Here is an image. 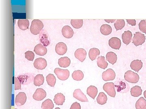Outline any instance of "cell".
<instances>
[{
  "mask_svg": "<svg viewBox=\"0 0 146 109\" xmlns=\"http://www.w3.org/2000/svg\"><path fill=\"white\" fill-rule=\"evenodd\" d=\"M115 89L120 93H125L129 91V86L125 81L118 80L115 82Z\"/></svg>",
  "mask_w": 146,
  "mask_h": 109,
  "instance_id": "6da1fadb",
  "label": "cell"
},
{
  "mask_svg": "<svg viewBox=\"0 0 146 109\" xmlns=\"http://www.w3.org/2000/svg\"><path fill=\"white\" fill-rule=\"evenodd\" d=\"M44 25L42 21L39 20H34L32 22L30 31L32 34L37 35L44 28Z\"/></svg>",
  "mask_w": 146,
  "mask_h": 109,
  "instance_id": "7a4b0ae2",
  "label": "cell"
},
{
  "mask_svg": "<svg viewBox=\"0 0 146 109\" xmlns=\"http://www.w3.org/2000/svg\"><path fill=\"white\" fill-rule=\"evenodd\" d=\"M124 78L125 81L129 83L136 84L139 81L140 77L136 73L133 72L131 70H128L125 74Z\"/></svg>",
  "mask_w": 146,
  "mask_h": 109,
  "instance_id": "3957f363",
  "label": "cell"
},
{
  "mask_svg": "<svg viewBox=\"0 0 146 109\" xmlns=\"http://www.w3.org/2000/svg\"><path fill=\"white\" fill-rule=\"evenodd\" d=\"M146 36L141 32H137L134 34L132 39V43L136 47L141 45L145 41Z\"/></svg>",
  "mask_w": 146,
  "mask_h": 109,
  "instance_id": "277c9868",
  "label": "cell"
},
{
  "mask_svg": "<svg viewBox=\"0 0 146 109\" xmlns=\"http://www.w3.org/2000/svg\"><path fill=\"white\" fill-rule=\"evenodd\" d=\"M54 73L57 76L58 78L61 81H65L70 76V71L68 70L61 69L56 68L54 70Z\"/></svg>",
  "mask_w": 146,
  "mask_h": 109,
  "instance_id": "5b68a950",
  "label": "cell"
},
{
  "mask_svg": "<svg viewBox=\"0 0 146 109\" xmlns=\"http://www.w3.org/2000/svg\"><path fill=\"white\" fill-rule=\"evenodd\" d=\"M103 89L110 96L115 97L116 95L115 84L112 82L105 83L103 86Z\"/></svg>",
  "mask_w": 146,
  "mask_h": 109,
  "instance_id": "8992f818",
  "label": "cell"
},
{
  "mask_svg": "<svg viewBox=\"0 0 146 109\" xmlns=\"http://www.w3.org/2000/svg\"><path fill=\"white\" fill-rule=\"evenodd\" d=\"M116 77V74L112 69L109 68L103 72L102 77L105 81H113Z\"/></svg>",
  "mask_w": 146,
  "mask_h": 109,
  "instance_id": "52a82bcc",
  "label": "cell"
},
{
  "mask_svg": "<svg viewBox=\"0 0 146 109\" xmlns=\"http://www.w3.org/2000/svg\"><path fill=\"white\" fill-rule=\"evenodd\" d=\"M47 66L46 60L42 57L37 58L34 62V67L39 70L44 69Z\"/></svg>",
  "mask_w": 146,
  "mask_h": 109,
  "instance_id": "ba28073f",
  "label": "cell"
},
{
  "mask_svg": "<svg viewBox=\"0 0 146 109\" xmlns=\"http://www.w3.org/2000/svg\"><path fill=\"white\" fill-rule=\"evenodd\" d=\"M46 96V93L42 88L36 89L33 95V98L36 101H42Z\"/></svg>",
  "mask_w": 146,
  "mask_h": 109,
  "instance_id": "9c48e42d",
  "label": "cell"
},
{
  "mask_svg": "<svg viewBox=\"0 0 146 109\" xmlns=\"http://www.w3.org/2000/svg\"><path fill=\"white\" fill-rule=\"evenodd\" d=\"M27 95L24 92H20L16 95L15 103L18 106H23L26 102Z\"/></svg>",
  "mask_w": 146,
  "mask_h": 109,
  "instance_id": "30bf717a",
  "label": "cell"
},
{
  "mask_svg": "<svg viewBox=\"0 0 146 109\" xmlns=\"http://www.w3.org/2000/svg\"><path fill=\"white\" fill-rule=\"evenodd\" d=\"M110 47L113 49L119 50L121 45V40L117 37H112L109 40Z\"/></svg>",
  "mask_w": 146,
  "mask_h": 109,
  "instance_id": "8fae6325",
  "label": "cell"
},
{
  "mask_svg": "<svg viewBox=\"0 0 146 109\" xmlns=\"http://www.w3.org/2000/svg\"><path fill=\"white\" fill-rule=\"evenodd\" d=\"M73 97L81 102H88V99L86 95L80 89H77L74 91L73 93Z\"/></svg>",
  "mask_w": 146,
  "mask_h": 109,
  "instance_id": "7c38bea8",
  "label": "cell"
},
{
  "mask_svg": "<svg viewBox=\"0 0 146 109\" xmlns=\"http://www.w3.org/2000/svg\"><path fill=\"white\" fill-rule=\"evenodd\" d=\"M67 50H68V48L67 45L63 42L58 43L56 46V52L59 55H64L67 52Z\"/></svg>",
  "mask_w": 146,
  "mask_h": 109,
  "instance_id": "4fadbf2b",
  "label": "cell"
},
{
  "mask_svg": "<svg viewBox=\"0 0 146 109\" xmlns=\"http://www.w3.org/2000/svg\"><path fill=\"white\" fill-rule=\"evenodd\" d=\"M86 52L84 49L80 48L77 49L75 52V57L78 60L82 62L86 59Z\"/></svg>",
  "mask_w": 146,
  "mask_h": 109,
  "instance_id": "5bb4252c",
  "label": "cell"
},
{
  "mask_svg": "<svg viewBox=\"0 0 146 109\" xmlns=\"http://www.w3.org/2000/svg\"><path fill=\"white\" fill-rule=\"evenodd\" d=\"M62 33L65 38L70 39L73 37L74 32L71 27L69 26H65L62 28Z\"/></svg>",
  "mask_w": 146,
  "mask_h": 109,
  "instance_id": "9a60e30c",
  "label": "cell"
},
{
  "mask_svg": "<svg viewBox=\"0 0 146 109\" xmlns=\"http://www.w3.org/2000/svg\"><path fill=\"white\" fill-rule=\"evenodd\" d=\"M34 51L37 55L44 56L45 54H46L47 49L43 45L41 44H39L35 47Z\"/></svg>",
  "mask_w": 146,
  "mask_h": 109,
  "instance_id": "2e32d148",
  "label": "cell"
},
{
  "mask_svg": "<svg viewBox=\"0 0 146 109\" xmlns=\"http://www.w3.org/2000/svg\"><path fill=\"white\" fill-rule=\"evenodd\" d=\"M143 66V63L140 60H133L130 64V67L131 69L137 72H139Z\"/></svg>",
  "mask_w": 146,
  "mask_h": 109,
  "instance_id": "e0dca14e",
  "label": "cell"
},
{
  "mask_svg": "<svg viewBox=\"0 0 146 109\" xmlns=\"http://www.w3.org/2000/svg\"><path fill=\"white\" fill-rule=\"evenodd\" d=\"M132 38V34L129 30L125 31L122 35L123 42L125 45H128L131 43Z\"/></svg>",
  "mask_w": 146,
  "mask_h": 109,
  "instance_id": "ac0fdd59",
  "label": "cell"
},
{
  "mask_svg": "<svg viewBox=\"0 0 146 109\" xmlns=\"http://www.w3.org/2000/svg\"><path fill=\"white\" fill-rule=\"evenodd\" d=\"M65 96L62 93H58L54 96V101L56 105L58 106L63 105L65 101Z\"/></svg>",
  "mask_w": 146,
  "mask_h": 109,
  "instance_id": "d6986e66",
  "label": "cell"
},
{
  "mask_svg": "<svg viewBox=\"0 0 146 109\" xmlns=\"http://www.w3.org/2000/svg\"><path fill=\"white\" fill-rule=\"evenodd\" d=\"M70 64L71 60L68 57H62L58 60V64L61 67H68Z\"/></svg>",
  "mask_w": 146,
  "mask_h": 109,
  "instance_id": "ffe728a7",
  "label": "cell"
},
{
  "mask_svg": "<svg viewBox=\"0 0 146 109\" xmlns=\"http://www.w3.org/2000/svg\"><path fill=\"white\" fill-rule=\"evenodd\" d=\"M98 93V88L94 86H89L87 89V94L92 99H95Z\"/></svg>",
  "mask_w": 146,
  "mask_h": 109,
  "instance_id": "44dd1931",
  "label": "cell"
},
{
  "mask_svg": "<svg viewBox=\"0 0 146 109\" xmlns=\"http://www.w3.org/2000/svg\"><path fill=\"white\" fill-rule=\"evenodd\" d=\"M117 54L113 52H109L106 54V60L110 64L114 65L115 63L117 62Z\"/></svg>",
  "mask_w": 146,
  "mask_h": 109,
  "instance_id": "7402d4cb",
  "label": "cell"
},
{
  "mask_svg": "<svg viewBox=\"0 0 146 109\" xmlns=\"http://www.w3.org/2000/svg\"><path fill=\"white\" fill-rule=\"evenodd\" d=\"M18 26L19 28L23 30H25L29 28V22L27 19H20L18 20Z\"/></svg>",
  "mask_w": 146,
  "mask_h": 109,
  "instance_id": "603a6c76",
  "label": "cell"
},
{
  "mask_svg": "<svg viewBox=\"0 0 146 109\" xmlns=\"http://www.w3.org/2000/svg\"><path fill=\"white\" fill-rule=\"evenodd\" d=\"M97 62L99 67L104 70L107 68L108 65L104 56H101L98 57Z\"/></svg>",
  "mask_w": 146,
  "mask_h": 109,
  "instance_id": "cb8c5ba5",
  "label": "cell"
},
{
  "mask_svg": "<svg viewBox=\"0 0 146 109\" xmlns=\"http://www.w3.org/2000/svg\"><path fill=\"white\" fill-rule=\"evenodd\" d=\"M100 54L99 50L96 48H93L90 49L89 51V57L91 61H94L96 59L97 57Z\"/></svg>",
  "mask_w": 146,
  "mask_h": 109,
  "instance_id": "d4e9b609",
  "label": "cell"
},
{
  "mask_svg": "<svg viewBox=\"0 0 146 109\" xmlns=\"http://www.w3.org/2000/svg\"><path fill=\"white\" fill-rule=\"evenodd\" d=\"M100 30L103 35L107 36L111 34L112 32V28L109 25L104 24L101 27Z\"/></svg>",
  "mask_w": 146,
  "mask_h": 109,
  "instance_id": "484cf974",
  "label": "cell"
},
{
  "mask_svg": "<svg viewBox=\"0 0 146 109\" xmlns=\"http://www.w3.org/2000/svg\"><path fill=\"white\" fill-rule=\"evenodd\" d=\"M142 90L141 87L135 86L131 89L130 93L131 96L134 97H138L142 95Z\"/></svg>",
  "mask_w": 146,
  "mask_h": 109,
  "instance_id": "4316f807",
  "label": "cell"
},
{
  "mask_svg": "<svg viewBox=\"0 0 146 109\" xmlns=\"http://www.w3.org/2000/svg\"><path fill=\"white\" fill-rule=\"evenodd\" d=\"M44 82V78L42 74H37L34 78V84L35 85L39 87L42 85Z\"/></svg>",
  "mask_w": 146,
  "mask_h": 109,
  "instance_id": "83f0119b",
  "label": "cell"
},
{
  "mask_svg": "<svg viewBox=\"0 0 146 109\" xmlns=\"http://www.w3.org/2000/svg\"><path fill=\"white\" fill-rule=\"evenodd\" d=\"M107 100V96L104 92L100 93L97 98L98 104L101 105L106 104Z\"/></svg>",
  "mask_w": 146,
  "mask_h": 109,
  "instance_id": "f1b7e54d",
  "label": "cell"
},
{
  "mask_svg": "<svg viewBox=\"0 0 146 109\" xmlns=\"http://www.w3.org/2000/svg\"><path fill=\"white\" fill-rule=\"evenodd\" d=\"M72 77L74 80L76 81H80L83 79L84 75L81 70H76L73 72Z\"/></svg>",
  "mask_w": 146,
  "mask_h": 109,
  "instance_id": "f546056e",
  "label": "cell"
},
{
  "mask_svg": "<svg viewBox=\"0 0 146 109\" xmlns=\"http://www.w3.org/2000/svg\"><path fill=\"white\" fill-rule=\"evenodd\" d=\"M136 109H146V100L143 97H141L136 101Z\"/></svg>",
  "mask_w": 146,
  "mask_h": 109,
  "instance_id": "4dcf8cb0",
  "label": "cell"
},
{
  "mask_svg": "<svg viewBox=\"0 0 146 109\" xmlns=\"http://www.w3.org/2000/svg\"><path fill=\"white\" fill-rule=\"evenodd\" d=\"M54 107V105L52 101L50 99H47L42 103V109H52Z\"/></svg>",
  "mask_w": 146,
  "mask_h": 109,
  "instance_id": "1f68e13d",
  "label": "cell"
},
{
  "mask_svg": "<svg viewBox=\"0 0 146 109\" xmlns=\"http://www.w3.org/2000/svg\"><path fill=\"white\" fill-rule=\"evenodd\" d=\"M47 83L50 87H54L56 83V79L54 74H49L46 77Z\"/></svg>",
  "mask_w": 146,
  "mask_h": 109,
  "instance_id": "d6a6232c",
  "label": "cell"
},
{
  "mask_svg": "<svg viewBox=\"0 0 146 109\" xmlns=\"http://www.w3.org/2000/svg\"><path fill=\"white\" fill-rule=\"evenodd\" d=\"M71 24L74 28H81L83 24V20H72L71 21Z\"/></svg>",
  "mask_w": 146,
  "mask_h": 109,
  "instance_id": "836d02e7",
  "label": "cell"
},
{
  "mask_svg": "<svg viewBox=\"0 0 146 109\" xmlns=\"http://www.w3.org/2000/svg\"><path fill=\"white\" fill-rule=\"evenodd\" d=\"M125 26V22L123 20H117L114 24V26L116 30L122 29Z\"/></svg>",
  "mask_w": 146,
  "mask_h": 109,
  "instance_id": "e575fe53",
  "label": "cell"
},
{
  "mask_svg": "<svg viewBox=\"0 0 146 109\" xmlns=\"http://www.w3.org/2000/svg\"><path fill=\"white\" fill-rule=\"evenodd\" d=\"M139 29L141 32L146 34V20H141L139 23Z\"/></svg>",
  "mask_w": 146,
  "mask_h": 109,
  "instance_id": "d590c367",
  "label": "cell"
},
{
  "mask_svg": "<svg viewBox=\"0 0 146 109\" xmlns=\"http://www.w3.org/2000/svg\"><path fill=\"white\" fill-rule=\"evenodd\" d=\"M25 57L29 61H33L34 60L35 54L34 53L31 51H27L25 53Z\"/></svg>",
  "mask_w": 146,
  "mask_h": 109,
  "instance_id": "8d00e7d4",
  "label": "cell"
},
{
  "mask_svg": "<svg viewBox=\"0 0 146 109\" xmlns=\"http://www.w3.org/2000/svg\"><path fill=\"white\" fill-rule=\"evenodd\" d=\"M40 41L42 43L44 44V46H48L50 44V41H49L48 39V37L45 34L42 35V37L40 38Z\"/></svg>",
  "mask_w": 146,
  "mask_h": 109,
  "instance_id": "74e56055",
  "label": "cell"
},
{
  "mask_svg": "<svg viewBox=\"0 0 146 109\" xmlns=\"http://www.w3.org/2000/svg\"><path fill=\"white\" fill-rule=\"evenodd\" d=\"M14 89L15 90H21V83L20 81L18 80V78L14 77Z\"/></svg>",
  "mask_w": 146,
  "mask_h": 109,
  "instance_id": "f35d334b",
  "label": "cell"
},
{
  "mask_svg": "<svg viewBox=\"0 0 146 109\" xmlns=\"http://www.w3.org/2000/svg\"><path fill=\"white\" fill-rule=\"evenodd\" d=\"M81 108L80 104L78 102H76L72 104L70 109H81Z\"/></svg>",
  "mask_w": 146,
  "mask_h": 109,
  "instance_id": "ab89813d",
  "label": "cell"
},
{
  "mask_svg": "<svg viewBox=\"0 0 146 109\" xmlns=\"http://www.w3.org/2000/svg\"><path fill=\"white\" fill-rule=\"evenodd\" d=\"M126 21L129 24L132 26H135L136 25V21L135 20H126Z\"/></svg>",
  "mask_w": 146,
  "mask_h": 109,
  "instance_id": "60d3db41",
  "label": "cell"
},
{
  "mask_svg": "<svg viewBox=\"0 0 146 109\" xmlns=\"http://www.w3.org/2000/svg\"><path fill=\"white\" fill-rule=\"evenodd\" d=\"M117 20H105V21L106 22L108 23H113L114 22H115V21Z\"/></svg>",
  "mask_w": 146,
  "mask_h": 109,
  "instance_id": "b9f144b4",
  "label": "cell"
},
{
  "mask_svg": "<svg viewBox=\"0 0 146 109\" xmlns=\"http://www.w3.org/2000/svg\"><path fill=\"white\" fill-rule=\"evenodd\" d=\"M144 96L145 97V98L146 99V90L144 92Z\"/></svg>",
  "mask_w": 146,
  "mask_h": 109,
  "instance_id": "7bdbcfd3",
  "label": "cell"
},
{
  "mask_svg": "<svg viewBox=\"0 0 146 109\" xmlns=\"http://www.w3.org/2000/svg\"><path fill=\"white\" fill-rule=\"evenodd\" d=\"M55 109H60V108H55Z\"/></svg>",
  "mask_w": 146,
  "mask_h": 109,
  "instance_id": "ee69618b",
  "label": "cell"
},
{
  "mask_svg": "<svg viewBox=\"0 0 146 109\" xmlns=\"http://www.w3.org/2000/svg\"></svg>",
  "mask_w": 146,
  "mask_h": 109,
  "instance_id": "f6af8a7d",
  "label": "cell"
}]
</instances>
